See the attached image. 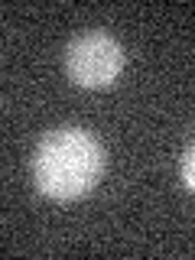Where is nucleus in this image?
<instances>
[{
  "instance_id": "f03ea898",
  "label": "nucleus",
  "mask_w": 195,
  "mask_h": 260,
  "mask_svg": "<svg viewBox=\"0 0 195 260\" xmlns=\"http://www.w3.org/2000/svg\"><path fill=\"white\" fill-rule=\"evenodd\" d=\"M124 72V46L111 32H81L65 49V75L78 88H108Z\"/></svg>"
},
{
  "instance_id": "f257e3e1",
  "label": "nucleus",
  "mask_w": 195,
  "mask_h": 260,
  "mask_svg": "<svg viewBox=\"0 0 195 260\" xmlns=\"http://www.w3.org/2000/svg\"><path fill=\"white\" fill-rule=\"evenodd\" d=\"M104 173V150L88 130L59 127L39 140L32 156V179L46 199L75 202L98 185Z\"/></svg>"
},
{
  "instance_id": "7ed1b4c3",
  "label": "nucleus",
  "mask_w": 195,
  "mask_h": 260,
  "mask_svg": "<svg viewBox=\"0 0 195 260\" xmlns=\"http://www.w3.org/2000/svg\"><path fill=\"white\" fill-rule=\"evenodd\" d=\"M182 182L195 192V140L185 146V156H182Z\"/></svg>"
}]
</instances>
